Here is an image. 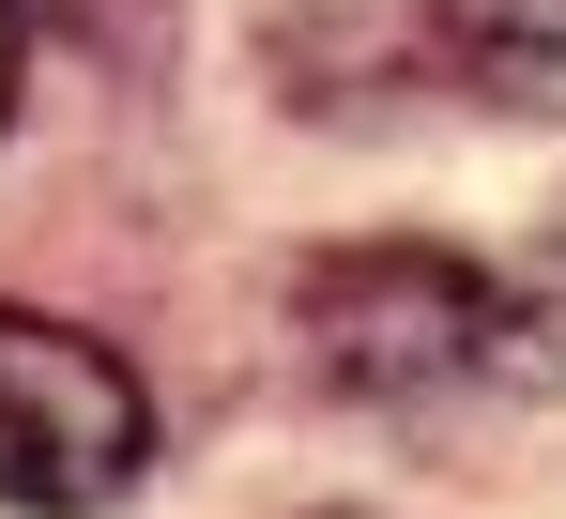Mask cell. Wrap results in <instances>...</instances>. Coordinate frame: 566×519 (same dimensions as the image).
Wrapping results in <instances>:
<instances>
[{"mask_svg":"<svg viewBox=\"0 0 566 519\" xmlns=\"http://www.w3.org/2000/svg\"><path fill=\"white\" fill-rule=\"evenodd\" d=\"M291 321L322 351V382L337 398H429V382H474L490 351H505V275L460 245H413V230H382V245H322L291 275Z\"/></svg>","mask_w":566,"mask_h":519,"instance_id":"cell-1","label":"cell"},{"mask_svg":"<svg viewBox=\"0 0 566 519\" xmlns=\"http://www.w3.org/2000/svg\"><path fill=\"white\" fill-rule=\"evenodd\" d=\"M154 474V398L138 367L46 306H0V505L15 519H107Z\"/></svg>","mask_w":566,"mask_h":519,"instance_id":"cell-2","label":"cell"},{"mask_svg":"<svg viewBox=\"0 0 566 519\" xmlns=\"http://www.w3.org/2000/svg\"><path fill=\"white\" fill-rule=\"evenodd\" d=\"M444 62L521 123H566V0H444Z\"/></svg>","mask_w":566,"mask_h":519,"instance_id":"cell-3","label":"cell"},{"mask_svg":"<svg viewBox=\"0 0 566 519\" xmlns=\"http://www.w3.org/2000/svg\"><path fill=\"white\" fill-rule=\"evenodd\" d=\"M490 382H566V230L505 275V351H490Z\"/></svg>","mask_w":566,"mask_h":519,"instance_id":"cell-4","label":"cell"},{"mask_svg":"<svg viewBox=\"0 0 566 519\" xmlns=\"http://www.w3.org/2000/svg\"><path fill=\"white\" fill-rule=\"evenodd\" d=\"M0 123H15V0H0Z\"/></svg>","mask_w":566,"mask_h":519,"instance_id":"cell-5","label":"cell"}]
</instances>
